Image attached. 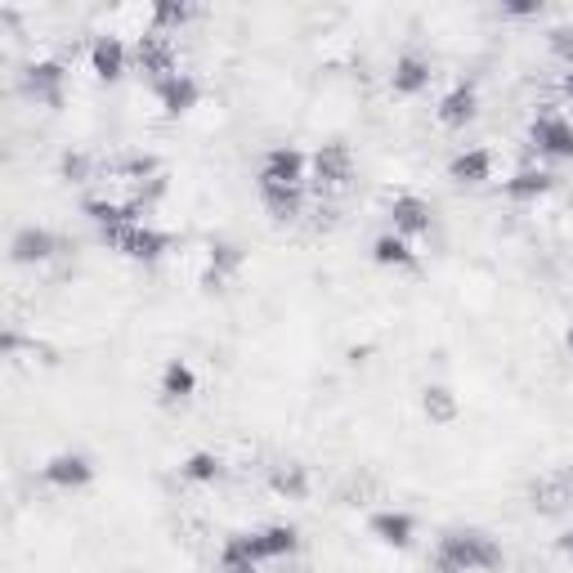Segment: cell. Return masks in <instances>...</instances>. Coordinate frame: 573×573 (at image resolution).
Instances as JSON below:
<instances>
[{
  "instance_id": "cell-5",
  "label": "cell",
  "mask_w": 573,
  "mask_h": 573,
  "mask_svg": "<svg viewBox=\"0 0 573 573\" xmlns=\"http://www.w3.org/2000/svg\"><path fill=\"white\" fill-rule=\"evenodd\" d=\"M63 85H68V68L59 59H36L23 68V94L40 108H63Z\"/></svg>"
},
{
  "instance_id": "cell-10",
  "label": "cell",
  "mask_w": 573,
  "mask_h": 573,
  "mask_svg": "<svg viewBox=\"0 0 573 573\" xmlns=\"http://www.w3.org/2000/svg\"><path fill=\"white\" fill-rule=\"evenodd\" d=\"M243 247L229 243V237H211V247H207V269H202V286L207 292H224V282L243 273Z\"/></svg>"
},
{
  "instance_id": "cell-26",
  "label": "cell",
  "mask_w": 573,
  "mask_h": 573,
  "mask_svg": "<svg viewBox=\"0 0 573 573\" xmlns=\"http://www.w3.org/2000/svg\"><path fill=\"white\" fill-rule=\"evenodd\" d=\"M113 175L139 188V184H149V179H157V175H162V162H157L153 153H130V157L113 162Z\"/></svg>"
},
{
  "instance_id": "cell-2",
  "label": "cell",
  "mask_w": 573,
  "mask_h": 573,
  "mask_svg": "<svg viewBox=\"0 0 573 573\" xmlns=\"http://www.w3.org/2000/svg\"><path fill=\"white\" fill-rule=\"evenodd\" d=\"M100 243L113 247L117 256L126 260H139V265H157L171 247H175V237L157 224H113V229H100Z\"/></svg>"
},
{
  "instance_id": "cell-31",
  "label": "cell",
  "mask_w": 573,
  "mask_h": 573,
  "mask_svg": "<svg viewBox=\"0 0 573 573\" xmlns=\"http://www.w3.org/2000/svg\"><path fill=\"white\" fill-rule=\"evenodd\" d=\"M166 198V175H157V179H149V184H139L135 194H130V202H139L143 211H149L153 202H162Z\"/></svg>"
},
{
  "instance_id": "cell-11",
  "label": "cell",
  "mask_w": 573,
  "mask_h": 573,
  "mask_svg": "<svg viewBox=\"0 0 573 573\" xmlns=\"http://www.w3.org/2000/svg\"><path fill=\"white\" fill-rule=\"evenodd\" d=\"M40 480L50 484V489H85L94 480V461L85 453H55L50 461L40 466Z\"/></svg>"
},
{
  "instance_id": "cell-6",
  "label": "cell",
  "mask_w": 573,
  "mask_h": 573,
  "mask_svg": "<svg viewBox=\"0 0 573 573\" xmlns=\"http://www.w3.org/2000/svg\"><path fill=\"white\" fill-rule=\"evenodd\" d=\"M135 63H139V72H149L153 77V85L157 81H166L171 72H179V50H175V40L166 36V32H143L139 40H135Z\"/></svg>"
},
{
  "instance_id": "cell-17",
  "label": "cell",
  "mask_w": 573,
  "mask_h": 573,
  "mask_svg": "<svg viewBox=\"0 0 573 573\" xmlns=\"http://www.w3.org/2000/svg\"><path fill=\"white\" fill-rule=\"evenodd\" d=\"M256 194L265 202V211L273 220H296L305 211V184H273V179H256Z\"/></svg>"
},
{
  "instance_id": "cell-29",
  "label": "cell",
  "mask_w": 573,
  "mask_h": 573,
  "mask_svg": "<svg viewBox=\"0 0 573 573\" xmlns=\"http://www.w3.org/2000/svg\"><path fill=\"white\" fill-rule=\"evenodd\" d=\"M59 175H63L68 184H85V179L94 175V162H90L85 153H77V149H68V153L59 157Z\"/></svg>"
},
{
  "instance_id": "cell-1",
  "label": "cell",
  "mask_w": 573,
  "mask_h": 573,
  "mask_svg": "<svg viewBox=\"0 0 573 573\" xmlns=\"http://www.w3.org/2000/svg\"><path fill=\"white\" fill-rule=\"evenodd\" d=\"M435 560L457 569V573H493L502 569V547L484 529H444L435 542Z\"/></svg>"
},
{
  "instance_id": "cell-30",
  "label": "cell",
  "mask_w": 573,
  "mask_h": 573,
  "mask_svg": "<svg viewBox=\"0 0 573 573\" xmlns=\"http://www.w3.org/2000/svg\"><path fill=\"white\" fill-rule=\"evenodd\" d=\"M547 45H551V55L573 72V27H569V23L551 27V32H547Z\"/></svg>"
},
{
  "instance_id": "cell-3",
  "label": "cell",
  "mask_w": 573,
  "mask_h": 573,
  "mask_svg": "<svg viewBox=\"0 0 573 573\" xmlns=\"http://www.w3.org/2000/svg\"><path fill=\"white\" fill-rule=\"evenodd\" d=\"M309 179H314L318 194H341V188H350V179H354V149H350V143H341V139L318 143L314 157H309Z\"/></svg>"
},
{
  "instance_id": "cell-16",
  "label": "cell",
  "mask_w": 573,
  "mask_h": 573,
  "mask_svg": "<svg viewBox=\"0 0 573 573\" xmlns=\"http://www.w3.org/2000/svg\"><path fill=\"white\" fill-rule=\"evenodd\" d=\"M529 502H534V511H542V515L564 511V506L573 502V470H551V475H538L534 489H529Z\"/></svg>"
},
{
  "instance_id": "cell-20",
  "label": "cell",
  "mask_w": 573,
  "mask_h": 573,
  "mask_svg": "<svg viewBox=\"0 0 573 573\" xmlns=\"http://www.w3.org/2000/svg\"><path fill=\"white\" fill-rule=\"evenodd\" d=\"M448 179H453V184H466V188L489 184V179H493V153H489V149H461V153H453Z\"/></svg>"
},
{
  "instance_id": "cell-19",
  "label": "cell",
  "mask_w": 573,
  "mask_h": 573,
  "mask_svg": "<svg viewBox=\"0 0 573 573\" xmlns=\"http://www.w3.org/2000/svg\"><path fill=\"white\" fill-rule=\"evenodd\" d=\"M430 85V59L425 55H417V50H404L399 59H395V68H390V90L395 94H421Z\"/></svg>"
},
{
  "instance_id": "cell-36",
  "label": "cell",
  "mask_w": 573,
  "mask_h": 573,
  "mask_svg": "<svg viewBox=\"0 0 573 573\" xmlns=\"http://www.w3.org/2000/svg\"><path fill=\"white\" fill-rule=\"evenodd\" d=\"M430 573H457V569H448V564H440V560H430Z\"/></svg>"
},
{
  "instance_id": "cell-23",
  "label": "cell",
  "mask_w": 573,
  "mask_h": 573,
  "mask_svg": "<svg viewBox=\"0 0 573 573\" xmlns=\"http://www.w3.org/2000/svg\"><path fill=\"white\" fill-rule=\"evenodd\" d=\"M372 260H376L381 269H412V265H417V252H412L408 237H399V233H381L376 243H372Z\"/></svg>"
},
{
  "instance_id": "cell-28",
  "label": "cell",
  "mask_w": 573,
  "mask_h": 573,
  "mask_svg": "<svg viewBox=\"0 0 573 573\" xmlns=\"http://www.w3.org/2000/svg\"><path fill=\"white\" fill-rule=\"evenodd\" d=\"M260 547H265L269 560H286V556H296L301 534L292 529V524H269V529H260Z\"/></svg>"
},
{
  "instance_id": "cell-37",
  "label": "cell",
  "mask_w": 573,
  "mask_h": 573,
  "mask_svg": "<svg viewBox=\"0 0 573 573\" xmlns=\"http://www.w3.org/2000/svg\"><path fill=\"white\" fill-rule=\"evenodd\" d=\"M564 346H569V354H573V327H569V337H564Z\"/></svg>"
},
{
  "instance_id": "cell-35",
  "label": "cell",
  "mask_w": 573,
  "mask_h": 573,
  "mask_svg": "<svg viewBox=\"0 0 573 573\" xmlns=\"http://www.w3.org/2000/svg\"><path fill=\"white\" fill-rule=\"evenodd\" d=\"M560 94H564L569 108H573V72H564V77H560Z\"/></svg>"
},
{
  "instance_id": "cell-24",
  "label": "cell",
  "mask_w": 573,
  "mask_h": 573,
  "mask_svg": "<svg viewBox=\"0 0 573 573\" xmlns=\"http://www.w3.org/2000/svg\"><path fill=\"white\" fill-rule=\"evenodd\" d=\"M421 412H425L430 425H453L457 412H461V404H457V395L448 386H425L421 390Z\"/></svg>"
},
{
  "instance_id": "cell-14",
  "label": "cell",
  "mask_w": 573,
  "mask_h": 573,
  "mask_svg": "<svg viewBox=\"0 0 573 573\" xmlns=\"http://www.w3.org/2000/svg\"><path fill=\"white\" fill-rule=\"evenodd\" d=\"M309 175V157L292 143H273L265 153V166H260V179H273V184H305Z\"/></svg>"
},
{
  "instance_id": "cell-9",
  "label": "cell",
  "mask_w": 573,
  "mask_h": 573,
  "mask_svg": "<svg viewBox=\"0 0 573 573\" xmlns=\"http://www.w3.org/2000/svg\"><path fill=\"white\" fill-rule=\"evenodd\" d=\"M367 534H372L381 547H390V551H408L412 538H417V519H412L408 511L386 506V511H372V515H367Z\"/></svg>"
},
{
  "instance_id": "cell-15",
  "label": "cell",
  "mask_w": 573,
  "mask_h": 573,
  "mask_svg": "<svg viewBox=\"0 0 573 573\" xmlns=\"http://www.w3.org/2000/svg\"><path fill=\"white\" fill-rule=\"evenodd\" d=\"M475 113H480V90H475V81H453V90L440 100V126L461 130L475 121Z\"/></svg>"
},
{
  "instance_id": "cell-33",
  "label": "cell",
  "mask_w": 573,
  "mask_h": 573,
  "mask_svg": "<svg viewBox=\"0 0 573 573\" xmlns=\"http://www.w3.org/2000/svg\"><path fill=\"white\" fill-rule=\"evenodd\" d=\"M215 573H260V564H247V560H233V556H220Z\"/></svg>"
},
{
  "instance_id": "cell-13",
  "label": "cell",
  "mask_w": 573,
  "mask_h": 573,
  "mask_svg": "<svg viewBox=\"0 0 573 573\" xmlns=\"http://www.w3.org/2000/svg\"><path fill=\"white\" fill-rule=\"evenodd\" d=\"M430 224H435V211H430L425 198L399 194V198L390 202V233H399V237H421V233H430Z\"/></svg>"
},
{
  "instance_id": "cell-4",
  "label": "cell",
  "mask_w": 573,
  "mask_h": 573,
  "mask_svg": "<svg viewBox=\"0 0 573 573\" xmlns=\"http://www.w3.org/2000/svg\"><path fill=\"white\" fill-rule=\"evenodd\" d=\"M529 143L551 162H573V121L560 117L556 108H547L529 121Z\"/></svg>"
},
{
  "instance_id": "cell-34",
  "label": "cell",
  "mask_w": 573,
  "mask_h": 573,
  "mask_svg": "<svg viewBox=\"0 0 573 573\" xmlns=\"http://www.w3.org/2000/svg\"><path fill=\"white\" fill-rule=\"evenodd\" d=\"M556 547H560V556H564V560H573V524H569V529L556 538Z\"/></svg>"
},
{
  "instance_id": "cell-12",
  "label": "cell",
  "mask_w": 573,
  "mask_h": 573,
  "mask_svg": "<svg viewBox=\"0 0 573 573\" xmlns=\"http://www.w3.org/2000/svg\"><path fill=\"white\" fill-rule=\"evenodd\" d=\"M126 63H130V50H126L121 36L104 32V36L90 40V72L100 77V81H121V77H126Z\"/></svg>"
},
{
  "instance_id": "cell-18",
  "label": "cell",
  "mask_w": 573,
  "mask_h": 573,
  "mask_svg": "<svg viewBox=\"0 0 573 573\" xmlns=\"http://www.w3.org/2000/svg\"><path fill=\"white\" fill-rule=\"evenodd\" d=\"M157 395H162V404H166V408H175V404H188V399H194V395H198V372H194V363H188V359H166Z\"/></svg>"
},
{
  "instance_id": "cell-8",
  "label": "cell",
  "mask_w": 573,
  "mask_h": 573,
  "mask_svg": "<svg viewBox=\"0 0 573 573\" xmlns=\"http://www.w3.org/2000/svg\"><path fill=\"white\" fill-rule=\"evenodd\" d=\"M153 94H157V108H162L166 117H184V113H194V108H198L202 85H198L194 72H171L166 81L153 85Z\"/></svg>"
},
{
  "instance_id": "cell-21",
  "label": "cell",
  "mask_w": 573,
  "mask_h": 573,
  "mask_svg": "<svg viewBox=\"0 0 573 573\" xmlns=\"http://www.w3.org/2000/svg\"><path fill=\"white\" fill-rule=\"evenodd\" d=\"M502 188H506L511 202H538V198H547L551 188H556V175L542 171V166H519Z\"/></svg>"
},
{
  "instance_id": "cell-27",
  "label": "cell",
  "mask_w": 573,
  "mask_h": 573,
  "mask_svg": "<svg viewBox=\"0 0 573 573\" xmlns=\"http://www.w3.org/2000/svg\"><path fill=\"white\" fill-rule=\"evenodd\" d=\"M194 5H184V0H157L153 5V32H166V36H175L179 27H188L194 23Z\"/></svg>"
},
{
  "instance_id": "cell-7",
  "label": "cell",
  "mask_w": 573,
  "mask_h": 573,
  "mask_svg": "<svg viewBox=\"0 0 573 573\" xmlns=\"http://www.w3.org/2000/svg\"><path fill=\"white\" fill-rule=\"evenodd\" d=\"M63 252V237L45 224H23L14 237H10V260L14 265H45Z\"/></svg>"
},
{
  "instance_id": "cell-22",
  "label": "cell",
  "mask_w": 573,
  "mask_h": 573,
  "mask_svg": "<svg viewBox=\"0 0 573 573\" xmlns=\"http://www.w3.org/2000/svg\"><path fill=\"white\" fill-rule=\"evenodd\" d=\"M269 489H273L278 498H286V502H301V498L309 493V466H301V461H278V466L269 470Z\"/></svg>"
},
{
  "instance_id": "cell-25",
  "label": "cell",
  "mask_w": 573,
  "mask_h": 573,
  "mask_svg": "<svg viewBox=\"0 0 573 573\" xmlns=\"http://www.w3.org/2000/svg\"><path fill=\"white\" fill-rule=\"evenodd\" d=\"M179 475H184L188 484H215L220 475H224V461H220L215 453L198 448V453H188V457L179 461Z\"/></svg>"
},
{
  "instance_id": "cell-32",
  "label": "cell",
  "mask_w": 573,
  "mask_h": 573,
  "mask_svg": "<svg viewBox=\"0 0 573 573\" xmlns=\"http://www.w3.org/2000/svg\"><path fill=\"white\" fill-rule=\"evenodd\" d=\"M538 0H511V5H502V14L506 19H538Z\"/></svg>"
}]
</instances>
